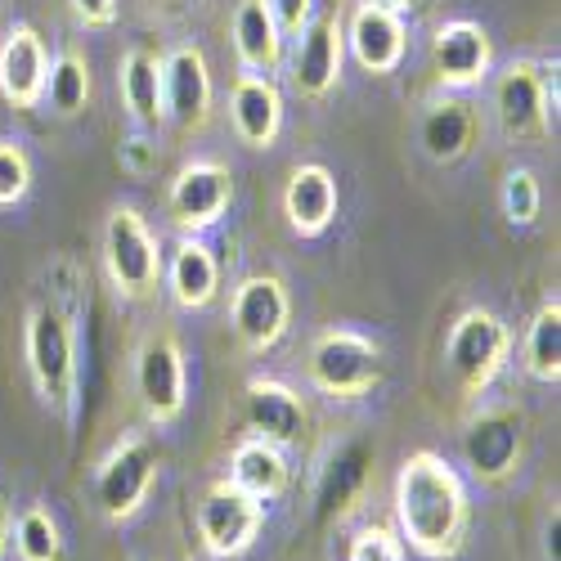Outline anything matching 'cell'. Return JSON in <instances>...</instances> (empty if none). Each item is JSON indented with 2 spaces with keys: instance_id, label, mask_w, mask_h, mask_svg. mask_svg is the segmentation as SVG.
<instances>
[{
  "instance_id": "cell-1",
  "label": "cell",
  "mask_w": 561,
  "mask_h": 561,
  "mask_svg": "<svg viewBox=\"0 0 561 561\" xmlns=\"http://www.w3.org/2000/svg\"><path fill=\"white\" fill-rule=\"evenodd\" d=\"M396 535L417 557H454L467 543V526H472V503H467L458 467H449L432 449L409 454L396 472Z\"/></svg>"
},
{
  "instance_id": "cell-2",
  "label": "cell",
  "mask_w": 561,
  "mask_h": 561,
  "mask_svg": "<svg viewBox=\"0 0 561 561\" xmlns=\"http://www.w3.org/2000/svg\"><path fill=\"white\" fill-rule=\"evenodd\" d=\"M23 355L36 396L68 413L77 400V337H72V319L55 301H41L27 310L23 323Z\"/></svg>"
},
{
  "instance_id": "cell-3",
  "label": "cell",
  "mask_w": 561,
  "mask_h": 561,
  "mask_svg": "<svg viewBox=\"0 0 561 561\" xmlns=\"http://www.w3.org/2000/svg\"><path fill=\"white\" fill-rule=\"evenodd\" d=\"M494 122L507 139H543L557 126V59H517L494 81Z\"/></svg>"
},
{
  "instance_id": "cell-4",
  "label": "cell",
  "mask_w": 561,
  "mask_h": 561,
  "mask_svg": "<svg viewBox=\"0 0 561 561\" xmlns=\"http://www.w3.org/2000/svg\"><path fill=\"white\" fill-rule=\"evenodd\" d=\"M387 359L382 346L355 333V329H329L319 333L306 351V378L314 391L333 396V400H359L382 382Z\"/></svg>"
},
{
  "instance_id": "cell-5",
  "label": "cell",
  "mask_w": 561,
  "mask_h": 561,
  "mask_svg": "<svg viewBox=\"0 0 561 561\" xmlns=\"http://www.w3.org/2000/svg\"><path fill=\"white\" fill-rule=\"evenodd\" d=\"M507 359H512V329L494 310L472 306L449 323L445 364H449L462 396H485Z\"/></svg>"
},
{
  "instance_id": "cell-6",
  "label": "cell",
  "mask_w": 561,
  "mask_h": 561,
  "mask_svg": "<svg viewBox=\"0 0 561 561\" xmlns=\"http://www.w3.org/2000/svg\"><path fill=\"white\" fill-rule=\"evenodd\" d=\"M104 270L122 301H145L162 284L158 233L135 207H113L104 220Z\"/></svg>"
},
{
  "instance_id": "cell-7",
  "label": "cell",
  "mask_w": 561,
  "mask_h": 561,
  "mask_svg": "<svg viewBox=\"0 0 561 561\" xmlns=\"http://www.w3.org/2000/svg\"><path fill=\"white\" fill-rule=\"evenodd\" d=\"M162 467V449L149 436H126L95 472V507L104 522H130L149 503L153 481Z\"/></svg>"
},
{
  "instance_id": "cell-8",
  "label": "cell",
  "mask_w": 561,
  "mask_h": 561,
  "mask_svg": "<svg viewBox=\"0 0 561 561\" xmlns=\"http://www.w3.org/2000/svg\"><path fill=\"white\" fill-rule=\"evenodd\" d=\"M462 458L472 467V477L485 485L517 477V467L526 458V413L517 404L477 409L462 427Z\"/></svg>"
},
{
  "instance_id": "cell-9",
  "label": "cell",
  "mask_w": 561,
  "mask_h": 561,
  "mask_svg": "<svg viewBox=\"0 0 561 561\" xmlns=\"http://www.w3.org/2000/svg\"><path fill=\"white\" fill-rule=\"evenodd\" d=\"M135 396L153 427H171L190 404V364L171 333H149L135 351Z\"/></svg>"
},
{
  "instance_id": "cell-10",
  "label": "cell",
  "mask_w": 561,
  "mask_h": 561,
  "mask_svg": "<svg viewBox=\"0 0 561 561\" xmlns=\"http://www.w3.org/2000/svg\"><path fill=\"white\" fill-rule=\"evenodd\" d=\"M198 539L207 548V557L216 561H233L243 557L256 539H261V526H265V503H256L252 494H243L229 477L225 481H211L198 499Z\"/></svg>"
},
{
  "instance_id": "cell-11",
  "label": "cell",
  "mask_w": 561,
  "mask_h": 561,
  "mask_svg": "<svg viewBox=\"0 0 561 561\" xmlns=\"http://www.w3.org/2000/svg\"><path fill=\"white\" fill-rule=\"evenodd\" d=\"M293 323V297L284 288L278 274H248L239 288H233V301H229V329L239 337L243 351L252 355H265L284 342Z\"/></svg>"
},
{
  "instance_id": "cell-12",
  "label": "cell",
  "mask_w": 561,
  "mask_h": 561,
  "mask_svg": "<svg viewBox=\"0 0 561 561\" xmlns=\"http://www.w3.org/2000/svg\"><path fill=\"white\" fill-rule=\"evenodd\" d=\"M229 198H233L229 167L211 162V158H198V162H184L175 171L171 190H167V216L184 233H203L229 211Z\"/></svg>"
},
{
  "instance_id": "cell-13",
  "label": "cell",
  "mask_w": 561,
  "mask_h": 561,
  "mask_svg": "<svg viewBox=\"0 0 561 561\" xmlns=\"http://www.w3.org/2000/svg\"><path fill=\"white\" fill-rule=\"evenodd\" d=\"M211 100H216V85H211L207 55L198 50V45H175V50L162 59L167 122L180 126V130H203L211 122Z\"/></svg>"
},
{
  "instance_id": "cell-14",
  "label": "cell",
  "mask_w": 561,
  "mask_h": 561,
  "mask_svg": "<svg viewBox=\"0 0 561 561\" xmlns=\"http://www.w3.org/2000/svg\"><path fill=\"white\" fill-rule=\"evenodd\" d=\"M342 41L346 50L355 55V64L373 77H387L404 64V50H409V27H404V14L400 10H387V5H373V0H359L351 10L346 27H342Z\"/></svg>"
},
{
  "instance_id": "cell-15",
  "label": "cell",
  "mask_w": 561,
  "mask_h": 561,
  "mask_svg": "<svg viewBox=\"0 0 561 561\" xmlns=\"http://www.w3.org/2000/svg\"><path fill=\"white\" fill-rule=\"evenodd\" d=\"M494 50L481 23L472 19H449L436 27L432 36V72L440 81V90H472L490 77Z\"/></svg>"
},
{
  "instance_id": "cell-16",
  "label": "cell",
  "mask_w": 561,
  "mask_h": 561,
  "mask_svg": "<svg viewBox=\"0 0 561 561\" xmlns=\"http://www.w3.org/2000/svg\"><path fill=\"white\" fill-rule=\"evenodd\" d=\"M477 108L467 104L458 90H445V95L427 100L423 113H417V149H423L436 167H454L472 153L477 145Z\"/></svg>"
},
{
  "instance_id": "cell-17",
  "label": "cell",
  "mask_w": 561,
  "mask_h": 561,
  "mask_svg": "<svg viewBox=\"0 0 561 561\" xmlns=\"http://www.w3.org/2000/svg\"><path fill=\"white\" fill-rule=\"evenodd\" d=\"M342 55H346V41H342V23L337 14H319L301 27L297 36V55H293V85L301 90L306 100H323L333 95L337 81H342Z\"/></svg>"
},
{
  "instance_id": "cell-18",
  "label": "cell",
  "mask_w": 561,
  "mask_h": 561,
  "mask_svg": "<svg viewBox=\"0 0 561 561\" xmlns=\"http://www.w3.org/2000/svg\"><path fill=\"white\" fill-rule=\"evenodd\" d=\"M373 472V445L364 436H346L342 445H333V454L319 462L314 472V512L323 522L346 517V512L359 503L364 485Z\"/></svg>"
},
{
  "instance_id": "cell-19",
  "label": "cell",
  "mask_w": 561,
  "mask_h": 561,
  "mask_svg": "<svg viewBox=\"0 0 561 561\" xmlns=\"http://www.w3.org/2000/svg\"><path fill=\"white\" fill-rule=\"evenodd\" d=\"M45 72H50V50L32 23H14L0 41V100L10 108H36Z\"/></svg>"
},
{
  "instance_id": "cell-20",
  "label": "cell",
  "mask_w": 561,
  "mask_h": 561,
  "mask_svg": "<svg viewBox=\"0 0 561 561\" xmlns=\"http://www.w3.org/2000/svg\"><path fill=\"white\" fill-rule=\"evenodd\" d=\"M243 417H248V432L288 449L301 440L306 432V400L278 378H248L243 387Z\"/></svg>"
},
{
  "instance_id": "cell-21",
  "label": "cell",
  "mask_w": 561,
  "mask_h": 561,
  "mask_svg": "<svg viewBox=\"0 0 561 561\" xmlns=\"http://www.w3.org/2000/svg\"><path fill=\"white\" fill-rule=\"evenodd\" d=\"M342 194H337V180L323 162H301L293 167L288 184H284V216L293 225V233L301 239H319L323 229L337 220Z\"/></svg>"
},
{
  "instance_id": "cell-22",
  "label": "cell",
  "mask_w": 561,
  "mask_h": 561,
  "mask_svg": "<svg viewBox=\"0 0 561 561\" xmlns=\"http://www.w3.org/2000/svg\"><path fill=\"white\" fill-rule=\"evenodd\" d=\"M229 122L239 130L243 145L270 149L278 130H284V90L274 85V77L243 72L229 90Z\"/></svg>"
},
{
  "instance_id": "cell-23",
  "label": "cell",
  "mask_w": 561,
  "mask_h": 561,
  "mask_svg": "<svg viewBox=\"0 0 561 561\" xmlns=\"http://www.w3.org/2000/svg\"><path fill=\"white\" fill-rule=\"evenodd\" d=\"M162 278L167 293L180 310H207L220 293V261L211 256V248L203 239H184L171 248V256L162 261Z\"/></svg>"
},
{
  "instance_id": "cell-24",
  "label": "cell",
  "mask_w": 561,
  "mask_h": 561,
  "mask_svg": "<svg viewBox=\"0 0 561 561\" xmlns=\"http://www.w3.org/2000/svg\"><path fill=\"white\" fill-rule=\"evenodd\" d=\"M229 36H233V55H239L243 72L270 77V72H278V64H284V32H278L265 0H239Z\"/></svg>"
},
{
  "instance_id": "cell-25",
  "label": "cell",
  "mask_w": 561,
  "mask_h": 561,
  "mask_svg": "<svg viewBox=\"0 0 561 561\" xmlns=\"http://www.w3.org/2000/svg\"><path fill=\"white\" fill-rule=\"evenodd\" d=\"M229 481L239 485L243 494H252L256 503H270V499H278L288 490L293 472H288L284 449L261 440V436H248V440L233 445V454H229Z\"/></svg>"
},
{
  "instance_id": "cell-26",
  "label": "cell",
  "mask_w": 561,
  "mask_h": 561,
  "mask_svg": "<svg viewBox=\"0 0 561 561\" xmlns=\"http://www.w3.org/2000/svg\"><path fill=\"white\" fill-rule=\"evenodd\" d=\"M117 85H122V104H126L135 126L153 130V126L167 122V108H162V59L153 50H130L122 59Z\"/></svg>"
},
{
  "instance_id": "cell-27",
  "label": "cell",
  "mask_w": 561,
  "mask_h": 561,
  "mask_svg": "<svg viewBox=\"0 0 561 561\" xmlns=\"http://www.w3.org/2000/svg\"><path fill=\"white\" fill-rule=\"evenodd\" d=\"M522 364L535 382L557 387L561 382V301L548 297L535 319L526 323V337H522Z\"/></svg>"
},
{
  "instance_id": "cell-28",
  "label": "cell",
  "mask_w": 561,
  "mask_h": 561,
  "mask_svg": "<svg viewBox=\"0 0 561 561\" xmlns=\"http://www.w3.org/2000/svg\"><path fill=\"white\" fill-rule=\"evenodd\" d=\"M90 95H95V81H90V64L81 50H64L59 59H50V72H45V90L41 104L55 117H77L90 108Z\"/></svg>"
},
{
  "instance_id": "cell-29",
  "label": "cell",
  "mask_w": 561,
  "mask_h": 561,
  "mask_svg": "<svg viewBox=\"0 0 561 561\" xmlns=\"http://www.w3.org/2000/svg\"><path fill=\"white\" fill-rule=\"evenodd\" d=\"M14 552L19 561H59L64 552V539H59V522L50 517V507H23L19 517H14Z\"/></svg>"
},
{
  "instance_id": "cell-30",
  "label": "cell",
  "mask_w": 561,
  "mask_h": 561,
  "mask_svg": "<svg viewBox=\"0 0 561 561\" xmlns=\"http://www.w3.org/2000/svg\"><path fill=\"white\" fill-rule=\"evenodd\" d=\"M499 203H503V216L512 225H535L539 220V207H543V190H539V175L530 167H517L503 175V190H499Z\"/></svg>"
},
{
  "instance_id": "cell-31",
  "label": "cell",
  "mask_w": 561,
  "mask_h": 561,
  "mask_svg": "<svg viewBox=\"0 0 561 561\" xmlns=\"http://www.w3.org/2000/svg\"><path fill=\"white\" fill-rule=\"evenodd\" d=\"M32 190V158L19 139H0V207L23 203Z\"/></svg>"
},
{
  "instance_id": "cell-32",
  "label": "cell",
  "mask_w": 561,
  "mask_h": 561,
  "mask_svg": "<svg viewBox=\"0 0 561 561\" xmlns=\"http://www.w3.org/2000/svg\"><path fill=\"white\" fill-rule=\"evenodd\" d=\"M346 561H404V539L391 526H364L355 530Z\"/></svg>"
},
{
  "instance_id": "cell-33",
  "label": "cell",
  "mask_w": 561,
  "mask_h": 561,
  "mask_svg": "<svg viewBox=\"0 0 561 561\" xmlns=\"http://www.w3.org/2000/svg\"><path fill=\"white\" fill-rule=\"evenodd\" d=\"M265 5L284 36H301V27L314 19V0H265Z\"/></svg>"
},
{
  "instance_id": "cell-34",
  "label": "cell",
  "mask_w": 561,
  "mask_h": 561,
  "mask_svg": "<svg viewBox=\"0 0 561 561\" xmlns=\"http://www.w3.org/2000/svg\"><path fill=\"white\" fill-rule=\"evenodd\" d=\"M68 10L81 27H113L117 23V0H68Z\"/></svg>"
},
{
  "instance_id": "cell-35",
  "label": "cell",
  "mask_w": 561,
  "mask_h": 561,
  "mask_svg": "<svg viewBox=\"0 0 561 561\" xmlns=\"http://www.w3.org/2000/svg\"><path fill=\"white\" fill-rule=\"evenodd\" d=\"M557 539H561V512L552 507L548 517H543V557L548 561H561V543Z\"/></svg>"
},
{
  "instance_id": "cell-36",
  "label": "cell",
  "mask_w": 561,
  "mask_h": 561,
  "mask_svg": "<svg viewBox=\"0 0 561 561\" xmlns=\"http://www.w3.org/2000/svg\"><path fill=\"white\" fill-rule=\"evenodd\" d=\"M10 539H14V512H10L5 494H0V561H5V552H10Z\"/></svg>"
},
{
  "instance_id": "cell-37",
  "label": "cell",
  "mask_w": 561,
  "mask_h": 561,
  "mask_svg": "<svg viewBox=\"0 0 561 561\" xmlns=\"http://www.w3.org/2000/svg\"><path fill=\"white\" fill-rule=\"evenodd\" d=\"M373 5H387V10H400V14H404V10L413 5V0H373Z\"/></svg>"
},
{
  "instance_id": "cell-38",
  "label": "cell",
  "mask_w": 561,
  "mask_h": 561,
  "mask_svg": "<svg viewBox=\"0 0 561 561\" xmlns=\"http://www.w3.org/2000/svg\"><path fill=\"white\" fill-rule=\"evenodd\" d=\"M145 561H149V557H145Z\"/></svg>"
}]
</instances>
